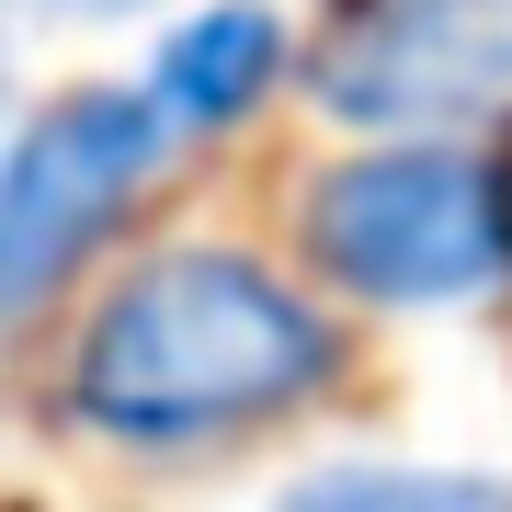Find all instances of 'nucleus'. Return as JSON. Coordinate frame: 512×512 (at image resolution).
<instances>
[{
    "label": "nucleus",
    "instance_id": "nucleus-1",
    "mask_svg": "<svg viewBox=\"0 0 512 512\" xmlns=\"http://www.w3.org/2000/svg\"><path fill=\"white\" fill-rule=\"evenodd\" d=\"M342 376L353 342L296 274L228 239H183V251L126 262L80 308L57 353V410L114 456H217V444L308 421Z\"/></svg>",
    "mask_w": 512,
    "mask_h": 512
},
{
    "label": "nucleus",
    "instance_id": "nucleus-4",
    "mask_svg": "<svg viewBox=\"0 0 512 512\" xmlns=\"http://www.w3.org/2000/svg\"><path fill=\"white\" fill-rule=\"evenodd\" d=\"M308 92L365 137H456L512 103V0H330Z\"/></svg>",
    "mask_w": 512,
    "mask_h": 512
},
{
    "label": "nucleus",
    "instance_id": "nucleus-7",
    "mask_svg": "<svg viewBox=\"0 0 512 512\" xmlns=\"http://www.w3.org/2000/svg\"><path fill=\"white\" fill-rule=\"evenodd\" d=\"M23 12H137V0H23Z\"/></svg>",
    "mask_w": 512,
    "mask_h": 512
},
{
    "label": "nucleus",
    "instance_id": "nucleus-5",
    "mask_svg": "<svg viewBox=\"0 0 512 512\" xmlns=\"http://www.w3.org/2000/svg\"><path fill=\"white\" fill-rule=\"evenodd\" d=\"M285 12H262V0H205V12H183L160 35V57H148V103L171 114V137H217L239 126L262 92L285 80Z\"/></svg>",
    "mask_w": 512,
    "mask_h": 512
},
{
    "label": "nucleus",
    "instance_id": "nucleus-6",
    "mask_svg": "<svg viewBox=\"0 0 512 512\" xmlns=\"http://www.w3.org/2000/svg\"><path fill=\"white\" fill-rule=\"evenodd\" d=\"M274 512H512V478H490V467H399V456H353V467H308Z\"/></svg>",
    "mask_w": 512,
    "mask_h": 512
},
{
    "label": "nucleus",
    "instance_id": "nucleus-3",
    "mask_svg": "<svg viewBox=\"0 0 512 512\" xmlns=\"http://www.w3.org/2000/svg\"><path fill=\"white\" fill-rule=\"evenodd\" d=\"M171 160V114L137 92H57L23 114L12 160H0V308L46 319L57 296L92 274V251L137 217V194Z\"/></svg>",
    "mask_w": 512,
    "mask_h": 512
},
{
    "label": "nucleus",
    "instance_id": "nucleus-2",
    "mask_svg": "<svg viewBox=\"0 0 512 512\" xmlns=\"http://www.w3.org/2000/svg\"><path fill=\"white\" fill-rule=\"evenodd\" d=\"M308 262L365 308H456L512 274V171L456 137H387L308 183Z\"/></svg>",
    "mask_w": 512,
    "mask_h": 512
}]
</instances>
